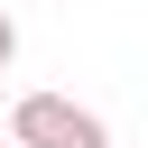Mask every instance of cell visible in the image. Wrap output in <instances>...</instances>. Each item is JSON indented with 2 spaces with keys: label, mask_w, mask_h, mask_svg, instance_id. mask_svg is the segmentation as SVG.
<instances>
[{
  "label": "cell",
  "mask_w": 148,
  "mask_h": 148,
  "mask_svg": "<svg viewBox=\"0 0 148 148\" xmlns=\"http://www.w3.org/2000/svg\"><path fill=\"white\" fill-rule=\"evenodd\" d=\"M0 148H18V139H0Z\"/></svg>",
  "instance_id": "3"
},
{
  "label": "cell",
  "mask_w": 148,
  "mask_h": 148,
  "mask_svg": "<svg viewBox=\"0 0 148 148\" xmlns=\"http://www.w3.org/2000/svg\"><path fill=\"white\" fill-rule=\"evenodd\" d=\"M9 139H18V148H111L102 111H83V102H65V92H18Z\"/></svg>",
  "instance_id": "1"
},
{
  "label": "cell",
  "mask_w": 148,
  "mask_h": 148,
  "mask_svg": "<svg viewBox=\"0 0 148 148\" xmlns=\"http://www.w3.org/2000/svg\"><path fill=\"white\" fill-rule=\"evenodd\" d=\"M9 56H18V18L0 9V74H9Z\"/></svg>",
  "instance_id": "2"
}]
</instances>
